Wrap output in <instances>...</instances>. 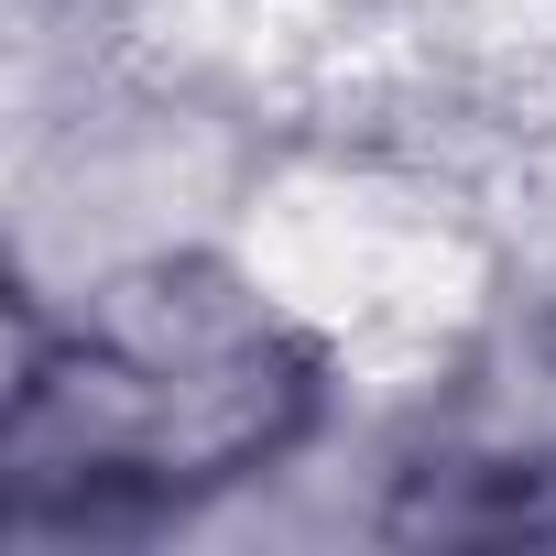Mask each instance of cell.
Here are the masks:
<instances>
[{
  "mask_svg": "<svg viewBox=\"0 0 556 556\" xmlns=\"http://www.w3.org/2000/svg\"><path fill=\"white\" fill-rule=\"evenodd\" d=\"M328 415V350L251 273L142 251L23 306L0 393V513L23 534H142L262 469Z\"/></svg>",
  "mask_w": 556,
  "mask_h": 556,
  "instance_id": "obj_1",
  "label": "cell"
},
{
  "mask_svg": "<svg viewBox=\"0 0 556 556\" xmlns=\"http://www.w3.org/2000/svg\"><path fill=\"white\" fill-rule=\"evenodd\" d=\"M382 523L426 545H556V285L491 306L393 426Z\"/></svg>",
  "mask_w": 556,
  "mask_h": 556,
  "instance_id": "obj_2",
  "label": "cell"
}]
</instances>
